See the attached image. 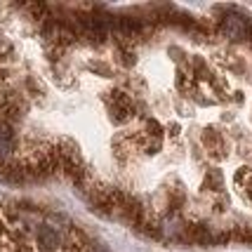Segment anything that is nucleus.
I'll return each mask as SVG.
<instances>
[{"label": "nucleus", "instance_id": "obj_1", "mask_svg": "<svg viewBox=\"0 0 252 252\" xmlns=\"http://www.w3.org/2000/svg\"><path fill=\"white\" fill-rule=\"evenodd\" d=\"M0 252H94L71 221L33 205L0 203Z\"/></svg>", "mask_w": 252, "mask_h": 252}]
</instances>
